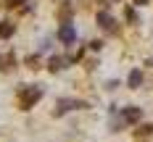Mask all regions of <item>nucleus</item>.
<instances>
[{"instance_id":"9b49d317","label":"nucleus","mask_w":153,"mask_h":142,"mask_svg":"<svg viewBox=\"0 0 153 142\" xmlns=\"http://www.w3.org/2000/svg\"><path fill=\"white\" fill-rule=\"evenodd\" d=\"M8 5H21V0H8Z\"/></svg>"},{"instance_id":"f03ea898","label":"nucleus","mask_w":153,"mask_h":142,"mask_svg":"<svg viewBox=\"0 0 153 142\" xmlns=\"http://www.w3.org/2000/svg\"><path fill=\"white\" fill-rule=\"evenodd\" d=\"M74 37H76V32H74V26H71V24H69V21H66V24H63L61 29H58V40H61L63 45H71V42H74Z\"/></svg>"},{"instance_id":"9d476101","label":"nucleus","mask_w":153,"mask_h":142,"mask_svg":"<svg viewBox=\"0 0 153 142\" xmlns=\"http://www.w3.org/2000/svg\"><path fill=\"white\" fill-rule=\"evenodd\" d=\"M127 18H129V21H137V16H135V11H132V8H127Z\"/></svg>"},{"instance_id":"39448f33","label":"nucleus","mask_w":153,"mask_h":142,"mask_svg":"<svg viewBox=\"0 0 153 142\" xmlns=\"http://www.w3.org/2000/svg\"><path fill=\"white\" fill-rule=\"evenodd\" d=\"M124 121H129V124H135V121H140V108H124L122 110Z\"/></svg>"},{"instance_id":"1a4fd4ad","label":"nucleus","mask_w":153,"mask_h":142,"mask_svg":"<svg viewBox=\"0 0 153 142\" xmlns=\"http://www.w3.org/2000/svg\"><path fill=\"white\" fill-rule=\"evenodd\" d=\"M63 63H66L63 58H50V71H61Z\"/></svg>"},{"instance_id":"0eeeda50","label":"nucleus","mask_w":153,"mask_h":142,"mask_svg":"<svg viewBox=\"0 0 153 142\" xmlns=\"http://www.w3.org/2000/svg\"><path fill=\"white\" fill-rule=\"evenodd\" d=\"M140 84H143V74H140L137 68H135V71L129 74V90H137Z\"/></svg>"},{"instance_id":"7ed1b4c3","label":"nucleus","mask_w":153,"mask_h":142,"mask_svg":"<svg viewBox=\"0 0 153 142\" xmlns=\"http://www.w3.org/2000/svg\"><path fill=\"white\" fill-rule=\"evenodd\" d=\"M71 108H87V103H82V100H58V108H56V116H61L66 110Z\"/></svg>"},{"instance_id":"6e6552de","label":"nucleus","mask_w":153,"mask_h":142,"mask_svg":"<svg viewBox=\"0 0 153 142\" xmlns=\"http://www.w3.org/2000/svg\"><path fill=\"white\" fill-rule=\"evenodd\" d=\"M11 34H13V24H11V21H3V24H0V37L8 40Z\"/></svg>"},{"instance_id":"f257e3e1","label":"nucleus","mask_w":153,"mask_h":142,"mask_svg":"<svg viewBox=\"0 0 153 142\" xmlns=\"http://www.w3.org/2000/svg\"><path fill=\"white\" fill-rule=\"evenodd\" d=\"M40 97H42V87H32V84H21L19 87V105L24 110H29Z\"/></svg>"},{"instance_id":"f8f14e48","label":"nucleus","mask_w":153,"mask_h":142,"mask_svg":"<svg viewBox=\"0 0 153 142\" xmlns=\"http://www.w3.org/2000/svg\"><path fill=\"white\" fill-rule=\"evenodd\" d=\"M135 3H137V5H145V3H148V0H135Z\"/></svg>"},{"instance_id":"423d86ee","label":"nucleus","mask_w":153,"mask_h":142,"mask_svg":"<svg viewBox=\"0 0 153 142\" xmlns=\"http://www.w3.org/2000/svg\"><path fill=\"white\" fill-rule=\"evenodd\" d=\"M13 66H16L13 53H8V55H3V58H0V71H11Z\"/></svg>"},{"instance_id":"20e7f679","label":"nucleus","mask_w":153,"mask_h":142,"mask_svg":"<svg viewBox=\"0 0 153 142\" xmlns=\"http://www.w3.org/2000/svg\"><path fill=\"white\" fill-rule=\"evenodd\" d=\"M98 24H100L106 32H114V29H116V26H114V18H111L106 11H100V13H98Z\"/></svg>"}]
</instances>
